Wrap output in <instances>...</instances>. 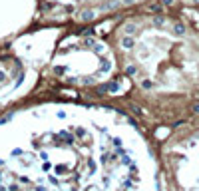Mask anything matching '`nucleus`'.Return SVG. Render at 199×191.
Masks as SVG:
<instances>
[{
  "label": "nucleus",
  "mask_w": 199,
  "mask_h": 191,
  "mask_svg": "<svg viewBox=\"0 0 199 191\" xmlns=\"http://www.w3.org/2000/svg\"><path fill=\"white\" fill-rule=\"evenodd\" d=\"M175 32L183 34V32H185V26H183V24H175Z\"/></svg>",
  "instance_id": "1"
},
{
  "label": "nucleus",
  "mask_w": 199,
  "mask_h": 191,
  "mask_svg": "<svg viewBox=\"0 0 199 191\" xmlns=\"http://www.w3.org/2000/svg\"><path fill=\"white\" fill-rule=\"evenodd\" d=\"M193 110H195V112L199 113V104H195V105H193Z\"/></svg>",
  "instance_id": "2"
},
{
  "label": "nucleus",
  "mask_w": 199,
  "mask_h": 191,
  "mask_svg": "<svg viewBox=\"0 0 199 191\" xmlns=\"http://www.w3.org/2000/svg\"><path fill=\"white\" fill-rule=\"evenodd\" d=\"M163 4H173V0H163Z\"/></svg>",
  "instance_id": "3"
},
{
  "label": "nucleus",
  "mask_w": 199,
  "mask_h": 191,
  "mask_svg": "<svg viewBox=\"0 0 199 191\" xmlns=\"http://www.w3.org/2000/svg\"><path fill=\"white\" fill-rule=\"evenodd\" d=\"M195 2H197V4H199V0H195Z\"/></svg>",
  "instance_id": "4"
}]
</instances>
